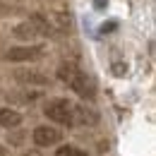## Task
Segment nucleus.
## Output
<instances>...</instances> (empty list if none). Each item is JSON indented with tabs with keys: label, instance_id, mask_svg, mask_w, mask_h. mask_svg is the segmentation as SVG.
<instances>
[{
	"label": "nucleus",
	"instance_id": "f03ea898",
	"mask_svg": "<svg viewBox=\"0 0 156 156\" xmlns=\"http://www.w3.org/2000/svg\"><path fill=\"white\" fill-rule=\"evenodd\" d=\"M67 84H70L82 98H89V101H91V98L96 96V82H94V77H89V75H84V72H79V70L72 75V79H70Z\"/></svg>",
	"mask_w": 156,
	"mask_h": 156
},
{
	"label": "nucleus",
	"instance_id": "f257e3e1",
	"mask_svg": "<svg viewBox=\"0 0 156 156\" xmlns=\"http://www.w3.org/2000/svg\"><path fill=\"white\" fill-rule=\"evenodd\" d=\"M43 113L48 120L58 122V125H72L75 122V113H72V103L67 98H51L43 108Z\"/></svg>",
	"mask_w": 156,
	"mask_h": 156
},
{
	"label": "nucleus",
	"instance_id": "9b49d317",
	"mask_svg": "<svg viewBox=\"0 0 156 156\" xmlns=\"http://www.w3.org/2000/svg\"><path fill=\"white\" fill-rule=\"evenodd\" d=\"M113 29H118V22H115V20H111V22H106V24H101V34H111Z\"/></svg>",
	"mask_w": 156,
	"mask_h": 156
},
{
	"label": "nucleus",
	"instance_id": "4468645a",
	"mask_svg": "<svg viewBox=\"0 0 156 156\" xmlns=\"http://www.w3.org/2000/svg\"><path fill=\"white\" fill-rule=\"evenodd\" d=\"M24 156H36V154H24Z\"/></svg>",
	"mask_w": 156,
	"mask_h": 156
},
{
	"label": "nucleus",
	"instance_id": "1a4fd4ad",
	"mask_svg": "<svg viewBox=\"0 0 156 156\" xmlns=\"http://www.w3.org/2000/svg\"><path fill=\"white\" fill-rule=\"evenodd\" d=\"M55 156H87V151H82V149H77V147L67 144V147H58Z\"/></svg>",
	"mask_w": 156,
	"mask_h": 156
},
{
	"label": "nucleus",
	"instance_id": "6e6552de",
	"mask_svg": "<svg viewBox=\"0 0 156 156\" xmlns=\"http://www.w3.org/2000/svg\"><path fill=\"white\" fill-rule=\"evenodd\" d=\"M72 113H77V122H82V125L96 122V115H94L91 111H87V108H75V106H72Z\"/></svg>",
	"mask_w": 156,
	"mask_h": 156
},
{
	"label": "nucleus",
	"instance_id": "ddd939ff",
	"mask_svg": "<svg viewBox=\"0 0 156 156\" xmlns=\"http://www.w3.org/2000/svg\"><path fill=\"white\" fill-rule=\"evenodd\" d=\"M2 154H5V151H2V147H0V156H2Z\"/></svg>",
	"mask_w": 156,
	"mask_h": 156
},
{
	"label": "nucleus",
	"instance_id": "f8f14e48",
	"mask_svg": "<svg viewBox=\"0 0 156 156\" xmlns=\"http://www.w3.org/2000/svg\"><path fill=\"white\" fill-rule=\"evenodd\" d=\"M94 7H98V10L106 7V0H94Z\"/></svg>",
	"mask_w": 156,
	"mask_h": 156
},
{
	"label": "nucleus",
	"instance_id": "7ed1b4c3",
	"mask_svg": "<svg viewBox=\"0 0 156 156\" xmlns=\"http://www.w3.org/2000/svg\"><path fill=\"white\" fill-rule=\"evenodd\" d=\"M60 130L58 127H48V125H41L34 130V144L36 147H53L60 142Z\"/></svg>",
	"mask_w": 156,
	"mask_h": 156
},
{
	"label": "nucleus",
	"instance_id": "9d476101",
	"mask_svg": "<svg viewBox=\"0 0 156 156\" xmlns=\"http://www.w3.org/2000/svg\"><path fill=\"white\" fill-rule=\"evenodd\" d=\"M111 70H113L115 77H125V75H127V65H125V62H113Z\"/></svg>",
	"mask_w": 156,
	"mask_h": 156
},
{
	"label": "nucleus",
	"instance_id": "0eeeda50",
	"mask_svg": "<svg viewBox=\"0 0 156 156\" xmlns=\"http://www.w3.org/2000/svg\"><path fill=\"white\" fill-rule=\"evenodd\" d=\"M22 122V115L15 108H0V127H17Z\"/></svg>",
	"mask_w": 156,
	"mask_h": 156
},
{
	"label": "nucleus",
	"instance_id": "39448f33",
	"mask_svg": "<svg viewBox=\"0 0 156 156\" xmlns=\"http://www.w3.org/2000/svg\"><path fill=\"white\" fill-rule=\"evenodd\" d=\"M15 77L20 84H29V87H46L48 84V77L36 72V70H17Z\"/></svg>",
	"mask_w": 156,
	"mask_h": 156
},
{
	"label": "nucleus",
	"instance_id": "20e7f679",
	"mask_svg": "<svg viewBox=\"0 0 156 156\" xmlns=\"http://www.w3.org/2000/svg\"><path fill=\"white\" fill-rule=\"evenodd\" d=\"M41 46H17V48H10L7 51V60L12 62H27V60H36L41 55Z\"/></svg>",
	"mask_w": 156,
	"mask_h": 156
},
{
	"label": "nucleus",
	"instance_id": "423d86ee",
	"mask_svg": "<svg viewBox=\"0 0 156 156\" xmlns=\"http://www.w3.org/2000/svg\"><path fill=\"white\" fill-rule=\"evenodd\" d=\"M12 34H15L17 39H22V41H34L39 34H43V31H41V27H39L34 20H29V22H22V24H17Z\"/></svg>",
	"mask_w": 156,
	"mask_h": 156
}]
</instances>
